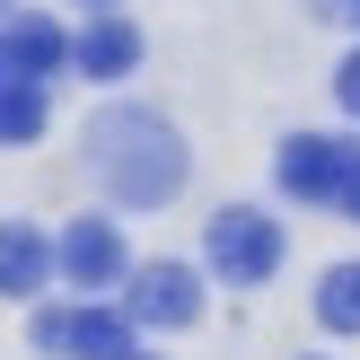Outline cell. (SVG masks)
<instances>
[{"instance_id":"2","label":"cell","mask_w":360,"mask_h":360,"mask_svg":"<svg viewBox=\"0 0 360 360\" xmlns=\"http://www.w3.org/2000/svg\"><path fill=\"white\" fill-rule=\"evenodd\" d=\"M202 255H211V273H220V281H238V290H255V281H273V273H281V220H264V211L229 202L220 220H211Z\"/></svg>"},{"instance_id":"17","label":"cell","mask_w":360,"mask_h":360,"mask_svg":"<svg viewBox=\"0 0 360 360\" xmlns=\"http://www.w3.org/2000/svg\"><path fill=\"white\" fill-rule=\"evenodd\" d=\"M0 79H9V53H0Z\"/></svg>"},{"instance_id":"1","label":"cell","mask_w":360,"mask_h":360,"mask_svg":"<svg viewBox=\"0 0 360 360\" xmlns=\"http://www.w3.org/2000/svg\"><path fill=\"white\" fill-rule=\"evenodd\" d=\"M88 150H97V176L115 185V202H132V211L167 202V193L185 185V141H176L158 115H141V105L97 115L88 123Z\"/></svg>"},{"instance_id":"9","label":"cell","mask_w":360,"mask_h":360,"mask_svg":"<svg viewBox=\"0 0 360 360\" xmlns=\"http://www.w3.org/2000/svg\"><path fill=\"white\" fill-rule=\"evenodd\" d=\"M0 53H9V79H53V70L70 62V35L53 27V18H9Z\"/></svg>"},{"instance_id":"7","label":"cell","mask_w":360,"mask_h":360,"mask_svg":"<svg viewBox=\"0 0 360 360\" xmlns=\"http://www.w3.org/2000/svg\"><path fill=\"white\" fill-rule=\"evenodd\" d=\"M70 360H141L132 308H70Z\"/></svg>"},{"instance_id":"14","label":"cell","mask_w":360,"mask_h":360,"mask_svg":"<svg viewBox=\"0 0 360 360\" xmlns=\"http://www.w3.org/2000/svg\"><path fill=\"white\" fill-rule=\"evenodd\" d=\"M334 211H343V220L360 229V158H352V176H343V193H334Z\"/></svg>"},{"instance_id":"18","label":"cell","mask_w":360,"mask_h":360,"mask_svg":"<svg viewBox=\"0 0 360 360\" xmlns=\"http://www.w3.org/2000/svg\"><path fill=\"white\" fill-rule=\"evenodd\" d=\"M0 9H9V0H0Z\"/></svg>"},{"instance_id":"8","label":"cell","mask_w":360,"mask_h":360,"mask_svg":"<svg viewBox=\"0 0 360 360\" xmlns=\"http://www.w3.org/2000/svg\"><path fill=\"white\" fill-rule=\"evenodd\" d=\"M44 273H62V255L44 246V229H27V220H0V299H27V290H44Z\"/></svg>"},{"instance_id":"5","label":"cell","mask_w":360,"mask_h":360,"mask_svg":"<svg viewBox=\"0 0 360 360\" xmlns=\"http://www.w3.org/2000/svg\"><path fill=\"white\" fill-rule=\"evenodd\" d=\"M53 255H62V281H70V290H115V281L132 273V255H123V229H115V220H70Z\"/></svg>"},{"instance_id":"3","label":"cell","mask_w":360,"mask_h":360,"mask_svg":"<svg viewBox=\"0 0 360 360\" xmlns=\"http://www.w3.org/2000/svg\"><path fill=\"white\" fill-rule=\"evenodd\" d=\"M352 141H326V132H290L281 141V158H273V176H281V193L290 202H334L343 193V176H352Z\"/></svg>"},{"instance_id":"6","label":"cell","mask_w":360,"mask_h":360,"mask_svg":"<svg viewBox=\"0 0 360 360\" xmlns=\"http://www.w3.org/2000/svg\"><path fill=\"white\" fill-rule=\"evenodd\" d=\"M132 62H141V27L115 18V9H88V27L70 35V70L79 79H123Z\"/></svg>"},{"instance_id":"15","label":"cell","mask_w":360,"mask_h":360,"mask_svg":"<svg viewBox=\"0 0 360 360\" xmlns=\"http://www.w3.org/2000/svg\"><path fill=\"white\" fill-rule=\"evenodd\" d=\"M334 18H352V27H360V0H334Z\"/></svg>"},{"instance_id":"11","label":"cell","mask_w":360,"mask_h":360,"mask_svg":"<svg viewBox=\"0 0 360 360\" xmlns=\"http://www.w3.org/2000/svg\"><path fill=\"white\" fill-rule=\"evenodd\" d=\"M316 316H326L334 334H360V264H334V273L316 281Z\"/></svg>"},{"instance_id":"4","label":"cell","mask_w":360,"mask_h":360,"mask_svg":"<svg viewBox=\"0 0 360 360\" xmlns=\"http://www.w3.org/2000/svg\"><path fill=\"white\" fill-rule=\"evenodd\" d=\"M123 308L141 316V326H193V316H202V273H193V264H132V299H123Z\"/></svg>"},{"instance_id":"12","label":"cell","mask_w":360,"mask_h":360,"mask_svg":"<svg viewBox=\"0 0 360 360\" xmlns=\"http://www.w3.org/2000/svg\"><path fill=\"white\" fill-rule=\"evenodd\" d=\"M35 352H70V308H35Z\"/></svg>"},{"instance_id":"10","label":"cell","mask_w":360,"mask_h":360,"mask_svg":"<svg viewBox=\"0 0 360 360\" xmlns=\"http://www.w3.org/2000/svg\"><path fill=\"white\" fill-rule=\"evenodd\" d=\"M53 123V97L44 79H0V150H27L35 132Z\"/></svg>"},{"instance_id":"16","label":"cell","mask_w":360,"mask_h":360,"mask_svg":"<svg viewBox=\"0 0 360 360\" xmlns=\"http://www.w3.org/2000/svg\"><path fill=\"white\" fill-rule=\"evenodd\" d=\"M79 9H115V0H79Z\"/></svg>"},{"instance_id":"13","label":"cell","mask_w":360,"mask_h":360,"mask_svg":"<svg viewBox=\"0 0 360 360\" xmlns=\"http://www.w3.org/2000/svg\"><path fill=\"white\" fill-rule=\"evenodd\" d=\"M334 97H343V115H360V53H352L343 70H334Z\"/></svg>"}]
</instances>
